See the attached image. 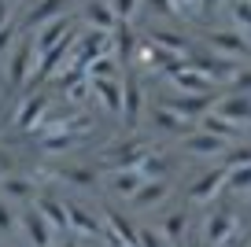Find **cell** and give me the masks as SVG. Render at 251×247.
<instances>
[{
  "instance_id": "8fae6325",
  "label": "cell",
  "mask_w": 251,
  "mask_h": 247,
  "mask_svg": "<svg viewBox=\"0 0 251 247\" xmlns=\"http://www.w3.org/2000/svg\"><path fill=\"white\" fill-rule=\"evenodd\" d=\"M226 173H229L226 166L200 173V177L185 188V199H188V203H207V199H214V196H222V188H226Z\"/></svg>"
},
{
  "instance_id": "c3c4849f",
  "label": "cell",
  "mask_w": 251,
  "mask_h": 247,
  "mask_svg": "<svg viewBox=\"0 0 251 247\" xmlns=\"http://www.w3.org/2000/svg\"><path fill=\"white\" fill-rule=\"evenodd\" d=\"M0 247H8V244H0Z\"/></svg>"
},
{
  "instance_id": "e575fe53",
  "label": "cell",
  "mask_w": 251,
  "mask_h": 247,
  "mask_svg": "<svg viewBox=\"0 0 251 247\" xmlns=\"http://www.w3.org/2000/svg\"><path fill=\"white\" fill-rule=\"evenodd\" d=\"M111 11H115L118 19H126V23H133V15L141 11V0H107Z\"/></svg>"
},
{
  "instance_id": "ac0fdd59",
  "label": "cell",
  "mask_w": 251,
  "mask_h": 247,
  "mask_svg": "<svg viewBox=\"0 0 251 247\" xmlns=\"http://www.w3.org/2000/svg\"><path fill=\"white\" fill-rule=\"evenodd\" d=\"M207 45H211L214 52L229 55V59H244V55H251V41L244 37V33H233V30H214V33H207Z\"/></svg>"
},
{
  "instance_id": "d6a6232c",
  "label": "cell",
  "mask_w": 251,
  "mask_h": 247,
  "mask_svg": "<svg viewBox=\"0 0 251 247\" xmlns=\"http://www.w3.org/2000/svg\"><path fill=\"white\" fill-rule=\"evenodd\" d=\"M19 229V214L11 210V199H4L0 196V236H8V232Z\"/></svg>"
},
{
  "instance_id": "9a60e30c",
  "label": "cell",
  "mask_w": 251,
  "mask_h": 247,
  "mask_svg": "<svg viewBox=\"0 0 251 247\" xmlns=\"http://www.w3.org/2000/svg\"><path fill=\"white\" fill-rule=\"evenodd\" d=\"M78 19L89 26V30H107V33L115 30L118 23H122V19H118L115 11H111V4H107V0H85V4L78 8Z\"/></svg>"
},
{
  "instance_id": "f35d334b",
  "label": "cell",
  "mask_w": 251,
  "mask_h": 247,
  "mask_svg": "<svg viewBox=\"0 0 251 247\" xmlns=\"http://www.w3.org/2000/svg\"><path fill=\"white\" fill-rule=\"evenodd\" d=\"M8 173H15V159L0 148V177H8Z\"/></svg>"
},
{
  "instance_id": "d4e9b609",
  "label": "cell",
  "mask_w": 251,
  "mask_h": 247,
  "mask_svg": "<svg viewBox=\"0 0 251 247\" xmlns=\"http://www.w3.org/2000/svg\"><path fill=\"white\" fill-rule=\"evenodd\" d=\"M151 125H155L159 133H170V137H185V133L192 129V122H188V118L174 115V111H170V107H163V103L151 111Z\"/></svg>"
},
{
  "instance_id": "bcb514c9",
  "label": "cell",
  "mask_w": 251,
  "mask_h": 247,
  "mask_svg": "<svg viewBox=\"0 0 251 247\" xmlns=\"http://www.w3.org/2000/svg\"><path fill=\"white\" fill-rule=\"evenodd\" d=\"M244 247H251V240H248V244H244Z\"/></svg>"
},
{
  "instance_id": "cb8c5ba5",
  "label": "cell",
  "mask_w": 251,
  "mask_h": 247,
  "mask_svg": "<svg viewBox=\"0 0 251 247\" xmlns=\"http://www.w3.org/2000/svg\"><path fill=\"white\" fill-rule=\"evenodd\" d=\"M137 170H141V177L144 181H159V177H170V170H174V159L163 151V148H155L151 155H144L141 162H137Z\"/></svg>"
},
{
  "instance_id": "7c38bea8",
  "label": "cell",
  "mask_w": 251,
  "mask_h": 247,
  "mask_svg": "<svg viewBox=\"0 0 251 247\" xmlns=\"http://www.w3.org/2000/svg\"><path fill=\"white\" fill-rule=\"evenodd\" d=\"M67 222H71V236L100 240V232H103V218H96L93 210H85L74 199H67Z\"/></svg>"
},
{
  "instance_id": "ba28073f",
  "label": "cell",
  "mask_w": 251,
  "mask_h": 247,
  "mask_svg": "<svg viewBox=\"0 0 251 247\" xmlns=\"http://www.w3.org/2000/svg\"><path fill=\"white\" fill-rule=\"evenodd\" d=\"M229 148V140H222L218 133L211 129H196L181 137V151L192 155V159H222V151Z\"/></svg>"
},
{
  "instance_id": "ab89813d",
  "label": "cell",
  "mask_w": 251,
  "mask_h": 247,
  "mask_svg": "<svg viewBox=\"0 0 251 247\" xmlns=\"http://www.w3.org/2000/svg\"><path fill=\"white\" fill-rule=\"evenodd\" d=\"M11 11H15V4H11V0H0V26L11 23Z\"/></svg>"
},
{
  "instance_id": "5b68a950",
  "label": "cell",
  "mask_w": 251,
  "mask_h": 247,
  "mask_svg": "<svg viewBox=\"0 0 251 247\" xmlns=\"http://www.w3.org/2000/svg\"><path fill=\"white\" fill-rule=\"evenodd\" d=\"M214 100H218L214 93H177V96H163L159 103H163V107H170L174 115L188 118V122H200V118L214 107Z\"/></svg>"
},
{
  "instance_id": "1f68e13d",
  "label": "cell",
  "mask_w": 251,
  "mask_h": 247,
  "mask_svg": "<svg viewBox=\"0 0 251 247\" xmlns=\"http://www.w3.org/2000/svg\"><path fill=\"white\" fill-rule=\"evenodd\" d=\"M137 247H170V240L159 232V225H144L137 229Z\"/></svg>"
},
{
  "instance_id": "9c48e42d",
  "label": "cell",
  "mask_w": 251,
  "mask_h": 247,
  "mask_svg": "<svg viewBox=\"0 0 251 247\" xmlns=\"http://www.w3.org/2000/svg\"><path fill=\"white\" fill-rule=\"evenodd\" d=\"M211 111H214V115H222V118H229L233 125H240L244 133L251 129V96L248 93H226V96H218Z\"/></svg>"
},
{
  "instance_id": "836d02e7",
  "label": "cell",
  "mask_w": 251,
  "mask_h": 247,
  "mask_svg": "<svg viewBox=\"0 0 251 247\" xmlns=\"http://www.w3.org/2000/svg\"><path fill=\"white\" fill-rule=\"evenodd\" d=\"M226 85H229V93H248V96H251V67H244V63H240V67H236V74L229 77Z\"/></svg>"
},
{
  "instance_id": "4fadbf2b",
  "label": "cell",
  "mask_w": 251,
  "mask_h": 247,
  "mask_svg": "<svg viewBox=\"0 0 251 247\" xmlns=\"http://www.w3.org/2000/svg\"><path fill=\"white\" fill-rule=\"evenodd\" d=\"M37 192H41L37 177H30V173H23V170L0 177V196L11 199V203H30V199H37Z\"/></svg>"
},
{
  "instance_id": "74e56055",
  "label": "cell",
  "mask_w": 251,
  "mask_h": 247,
  "mask_svg": "<svg viewBox=\"0 0 251 247\" xmlns=\"http://www.w3.org/2000/svg\"><path fill=\"white\" fill-rule=\"evenodd\" d=\"M233 19L251 30V0H236V4H233Z\"/></svg>"
},
{
  "instance_id": "ffe728a7",
  "label": "cell",
  "mask_w": 251,
  "mask_h": 247,
  "mask_svg": "<svg viewBox=\"0 0 251 247\" xmlns=\"http://www.w3.org/2000/svg\"><path fill=\"white\" fill-rule=\"evenodd\" d=\"M141 111H144V85H141V77H126V81H122V118H126L129 129L141 122Z\"/></svg>"
},
{
  "instance_id": "30bf717a",
  "label": "cell",
  "mask_w": 251,
  "mask_h": 247,
  "mask_svg": "<svg viewBox=\"0 0 251 247\" xmlns=\"http://www.w3.org/2000/svg\"><path fill=\"white\" fill-rule=\"evenodd\" d=\"M166 81H170L177 93H214V96H218V81H214V77H207L203 70L188 67V63H181L174 74H166Z\"/></svg>"
},
{
  "instance_id": "681fc988",
  "label": "cell",
  "mask_w": 251,
  "mask_h": 247,
  "mask_svg": "<svg viewBox=\"0 0 251 247\" xmlns=\"http://www.w3.org/2000/svg\"><path fill=\"white\" fill-rule=\"evenodd\" d=\"M233 247H236V244H233Z\"/></svg>"
},
{
  "instance_id": "f1b7e54d",
  "label": "cell",
  "mask_w": 251,
  "mask_h": 247,
  "mask_svg": "<svg viewBox=\"0 0 251 247\" xmlns=\"http://www.w3.org/2000/svg\"><path fill=\"white\" fill-rule=\"evenodd\" d=\"M222 166L226 170H240V166H251V140H233V144L222 151Z\"/></svg>"
},
{
  "instance_id": "d590c367",
  "label": "cell",
  "mask_w": 251,
  "mask_h": 247,
  "mask_svg": "<svg viewBox=\"0 0 251 247\" xmlns=\"http://www.w3.org/2000/svg\"><path fill=\"white\" fill-rule=\"evenodd\" d=\"M19 33H23V30H19V23H15V19L0 26V55H4V52H11V45L19 41Z\"/></svg>"
},
{
  "instance_id": "e0dca14e",
  "label": "cell",
  "mask_w": 251,
  "mask_h": 247,
  "mask_svg": "<svg viewBox=\"0 0 251 247\" xmlns=\"http://www.w3.org/2000/svg\"><path fill=\"white\" fill-rule=\"evenodd\" d=\"M48 181H63V185H74V188H96L103 177L100 166H63V170H45Z\"/></svg>"
},
{
  "instance_id": "7a4b0ae2",
  "label": "cell",
  "mask_w": 251,
  "mask_h": 247,
  "mask_svg": "<svg viewBox=\"0 0 251 247\" xmlns=\"http://www.w3.org/2000/svg\"><path fill=\"white\" fill-rule=\"evenodd\" d=\"M33 70H37V45H33V33H19V41L8 52V89H26L33 81Z\"/></svg>"
},
{
  "instance_id": "7402d4cb",
  "label": "cell",
  "mask_w": 251,
  "mask_h": 247,
  "mask_svg": "<svg viewBox=\"0 0 251 247\" xmlns=\"http://www.w3.org/2000/svg\"><path fill=\"white\" fill-rule=\"evenodd\" d=\"M89 85H93V96L100 100L103 111H111V115H122V81H115V77H89Z\"/></svg>"
},
{
  "instance_id": "2e32d148",
  "label": "cell",
  "mask_w": 251,
  "mask_h": 247,
  "mask_svg": "<svg viewBox=\"0 0 251 247\" xmlns=\"http://www.w3.org/2000/svg\"><path fill=\"white\" fill-rule=\"evenodd\" d=\"M137 48H141V37H137V30L122 19V23L111 30V55H115V59L126 67V63L137 59Z\"/></svg>"
},
{
  "instance_id": "b9f144b4",
  "label": "cell",
  "mask_w": 251,
  "mask_h": 247,
  "mask_svg": "<svg viewBox=\"0 0 251 247\" xmlns=\"http://www.w3.org/2000/svg\"><path fill=\"white\" fill-rule=\"evenodd\" d=\"M218 4H222V0H200V15H211Z\"/></svg>"
},
{
  "instance_id": "f6af8a7d",
  "label": "cell",
  "mask_w": 251,
  "mask_h": 247,
  "mask_svg": "<svg viewBox=\"0 0 251 247\" xmlns=\"http://www.w3.org/2000/svg\"><path fill=\"white\" fill-rule=\"evenodd\" d=\"M11 4H23V0H11Z\"/></svg>"
},
{
  "instance_id": "8992f818",
  "label": "cell",
  "mask_w": 251,
  "mask_h": 247,
  "mask_svg": "<svg viewBox=\"0 0 251 247\" xmlns=\"http://www.w3.org/2000/svg\"><path fill=\"white\" fill-rule=\"evenodd\" d=\"M19 232L26 236L30 247H52L55 244V229L48 225V218L37 207H23L19 210Z\"/></svg>"
},
{
  "instance_id": "603a6c76",
  "label": "cell",
  "mask_w": 251,
  "mask_h": 247,
  "mask_svg": "<svg viewBox=\"0 0 251 247\" xmlns=\"http://www.w3.org/2000/svg\"><path fill=\"white\" fill-rule=\"evenodd\" d=\"M107 173V188L115 196H126V199H129V196L137 192V188L144 185V177H141V170H137V166H122V170H103Z\"/></svg>"
},
{
  "instance_id": "277c9868",
  "label": "cell",
  "mask_w": 251,
  "mask_h": 247,
  "mask_svg": "<svg viewBox=\"0 0 251 247\" xmlns=\"http://www.w3.org/2000/svg\"><path fill=\"white\" fill-rule=\"evenodd\" d=\"M185 63L196 67V70H203V74L214 77V81H229V77L236 74V67H240V59H229V55H222V52H207V48H188Z\"/></svg>"
},
{
  "instance_id": "f546056e",
  "label": "cell",
  "mask_w": 251,
  "mask_h": 247,
  "mask_svg": "<svg viewBox=\"0 0 251 247\" xmlns=\"http://www.w3.org/2000/svg\"><path fill=\"white\" fill-rule=\"evenodd\" d=\"M148 41H151V45H159V48H170V52H181V55L188 52V41L181 37V33L159 30V26H151V30H148Z\"/></svg>"
},
{
  "instance_id": "8d00e7d4",
  "label": "cell",
  "mask_w": 251,
  "mask_h": 247,
  "mask_svg": "<svg viewBox=\"0 0 251 247\" xmlns=\"http://www.w3.org/2000/svg\"><path fill=\"white\" fill-rule=\"evenodd\" d=\"M141 4H148V11H151V15H159V19H174V15H177L174 0H141Z\"/></svg>"
},
{
  "instance_id": "83f0119b",
  "label": "cell",
  "mask_w": 251,
  "mask_h": 247,
  "mask_svg": "<svg viewBox=\"0 0 251 247\" xmlns=\"http://www.w3.org/2000/svg\"><path fill=\"white\" fill-rule=\"evenodd\" d=\"M200 129H211V133H218V137H222V140H229V144L244 137V129H240V125H233L229 118L214 115V111H207V115L200 118Z\"/></svg>"
},
{
  "instance_id": "6da1fadb",
  "label": "cell",
  "mask_w": 251,
  "mask_h": 247,
  "mask_svg": "<svg viewBox=\"0 0 251 247\" xmlns=\"http://www.w3.org/2000/svg\"><path fill=\"white\" fill-rule=\"evenodd\" d=\"M155 148L159 144H151V137H141V133H133V137H118V140H111V144L100 151V166H103V170L137 166V162H141L144 155H151Z\"/></svg>"
},
{
  "instance_id": "5bb4252c",
  "label": "cell",
  "mask_w": 251,
  "mask_h": 247,
  "mask_svg": "<svg viewBox=\"0 0 251 247\" xmlns=\"http://www.w3.org/2000/svg\"><path fill=\"white\" fill-rule=\"evenodd\" d=\"M236 229V214L233 210H214V214H207L203 222V247H222L229 236H233Z\"/></svg>"
},
{
  "instance_id": "44dd1931",
  "label": "cell",
  "mask_w": 251,
  "mask_h": 247,
  "mask_svg": "<svg viewBox=\"0 0 251 247\" xmlns=\"http://www.w3.org/2000/svg\"><path fill=\"white\" fill-rule=\"evenodd\" d=\"M33 207L48 218V225H52L55 232H71V222H67V199H59V196H52V192H37V203H33Z\"/></svg>"
},
{
  "instance_id": "7bdbcfd3",
  "label": "cell",
  "mask_w": 251,
  "mask_h": 247,
  "mask_svg": "<svg viewBox=\"0 0 251 247\" xmlns=\"http://www.w3.org/2000/svg\"><path fill=\"white\" fill-rule=\"evenodd\" d=\"M196 4H200V0H174V8H177V15H181V11H188V8H196Z\"/></svg>"
},
{
  "instance_id": "484cf974",
  "label": "cell",
  "mask_w": 251,
  "mask_h": 247,
  "mask_svg": "<svg viewBox=\"0 0 251 247\" xmlns=\"http://www.w3.org/2000/svg\"><path fill=\"white\" fill-rule=\"evenodd\" d=\"M103 225H107L122 244H133L137 247V229H133V222H129L118 207H103Z\"/></svg>"
},
{
  "instance_id": "4dcf8cb0",
  "label": "cell",
  "mask_w": 251,
  "mask_h": 247,
  "mask_svg": "<svg viewBox=\"0 0 251 247\" xmlns=\"http://www.w3.org/2000/svg\"><path fill=\"white\" fill-rule=\"evenodd\" d=\"M244 192H251V166H240V170L226 173V188H222V196H244Z\"/></svg>"
},
{
  "instance_id": "60d3db41",
  "label": "cell",
  "mask_w": 251,
  "mask_h": 247,
  "mask_svg": "<svg viewBox=\"0 0 251 247\" xmlns=\"http://www.w3.org/2000/svg\"><path fill=\"white\" fill-rule=\"evenodd\" d=\"M52 247H81V244H78V236H71V232H63V240H59V244H52Z\"/></svg>"
},
{
  "instance_id": "3957f363",
  "label": "cell",
  "mask_w": 251,
  "mask_h": 247,
  "mask_svg": "<svg viewBox=\"0 0 251 247\" xmlns=\"http://www.w3.org/2000/svg\"><path fill=\"white\" fill-rule=\"evenodd\" d=\"M81 4H85V0H33L15 23H19V30H23V33H33L37 26L52 23V19H67L71 11H78Z\"/></svg>"
},
{
  "instance_id": "7dc6e473",
  "label": "cell",
  "mask_w": 251,
  "mask_h": 247,
  "mask_svg": "<svg viewBox=\"0 0 251 247\" xmlns=\"http://www.w3.org/2000/svg\"><path fill=\"white\" fill-rule=\"evenodd\" d=\"M248 140H251V129H248Z\"/></svg>"
},
{
  "instance_id": "d6986e66",
  "label": "cell",
  "mask_w": 251,
  "mask_h": 247,
  "mask_svg": "<svg viewBox=\"0 0 251 247\" xmlns=\"http://www.w3.org/2000/svg\"><path fill=\"white\" fill-rule=\"evenodd\" d=\"M166 196H170V181L159 177V181H144L126 203H129V210H151V207H159Z\"/></svg>"
},
{
  "instance_id": "4316f807",
  "label": "cell",
  "mask_w": 251,
  "mask_h": 247,
  "mask_svg": "<svg viewBox=\"0 0 251 247\" xmlns=\"http://www.w3.org/2000/svg\"><path fill=\"white\" fill-rule=\"evenodd\" d=\"M159 232L170 240V247H181V244L188 240V214H185V210H174V214H166L163 222H159Z\"/></svg>"
},
{
  "instance_id": "52a82bcc",
  "label": "cell",
  "mask_w": 251,
  "mask_h": 247,
  "mask_svg": "<svg viewBox=\"0 0 251 247\" xmlns=\"http://www.w3.org/2000/svg\"><path fill=\"white\" fill-rule=\"evenodd\" d=\"M48 111H52V100H48V93H37V89H30V93L23 96V103H19V111H15V129L33 133L41 122H45Z\"/></svg>"
},
{
  "instance_id": "ee69618b",
  "label": "cell",
  "mask_w": 251,
  "mask_h": 247,
  "mask_svg": "<svg viewBox=\"0 0 251 247\" xmlns=\"http://www.w3.org/2000/svg\"><path fill=\"white\" fill-rule=\"evenodd\" d=\"M181 247H203V244H196V240H185V244H181Z\"/></svg>"
}]
</instances>
